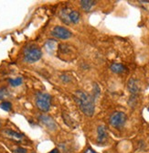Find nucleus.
I'll list each match as a JSON object with an SVG mask.
<instances>
[{
  "label": "nucleus",
  "mask_w": 149,
  "mask_h": 153,
  "mask_svg": "<svg viewBox=\"0 0 149 153\" xmlns=\"http://www.w3.org/2000/svg\"><path fill=\"white\" fill-rule=\"evenodd\" d=\"M73 98L75 102L78 104L80 109L83 111V113L88 117H91L94 114L95 110V105H94V98L91 94L78 90L74 93Z\"/></svg>",
  "instance_id": "1"
},
{
  "label": "nucleus",
  "mask_w": 149,
  "mask_h": 153,
  "mask_svg": "<svg viewBox=\"0 0 149 153\" xmlns=\"http://www.w3.org/2000/svg\"><path fill=\"white\" fill-rule=\"evenodd\" d=\"M41 56H42L41 50L35 45L28 46L24 50V60L27 62L30 63L36 62L41 59Z\"/></svg>",
  "instance_id": "2"
},
{
  "label": "nucleus",
  "mask_w": 149,
  "mask_h": 153,
  "mask_svg": "<svg viewBox=\"0 0 149 153\" xmlns=\"http://www.w3.org/2000/svg\"><path fill=\"white\" fill-rule=\"evenodd\" d=\"M60 18L66 24H77L80 19V14L73 9L63 8L60 12Z\"/></svg>",
  "instance_id": "3"
},
{
  "label": "nucleus",
  "mask_w": 149,
  "mask_h": 153,
  "mask_svg": "<svg viewBox=\"0 0 149 153\" xmlns=\"http://www.w3.org/2000/svg\"><path fill=\"white\" fill-rule=\"evenodd\" d=\"M36 105L39 110L48 112L51 105V96L49 94L38 93L36 97Z\"/></svg>",
  "instance_id": "4"
},
{
  "label": "nucleus",
  "mask_w": 149,
  "mask_h": 153,
  "mask_svg": "<svg viewBox=\"0 0 149 153\" xmlns=\"http://www.w3.org/2000/svg\"><path fill=\"white\" fill-rule=\"evenodd\" d=\"M126 119L127 117L124 112H114L110 117V124L115 128H121L124 127Z\"/></svg>",
  "instance_id": "5"
},
{
  "label": "nucleus",
  "mask_w": 149,
  "mask_h": 153,
  "mask_svg": "<svg viewBox=\"0 0 149 153\" xmlns=\"http://www.w3.org/2000/svg\"><path fill=\"white\" fill-rule=\"evenodd\" d=\"M51 35L57 39H70L72 36V32L69 30L66 29L64 27H61V26H57L54 27L51 31Z\"/></svg>",
  "instance_id": "6"
},
{
  "label": "nucleus",
  "mask_w": 149,
  "mask_h": 153,
  "mask_svg": "<svg viewBox=\"0 0 149 153\" xmlns=\"http://www.w3.org/2000/svg\"><path fill=\"white\" fill-rule=\"evenodd\" d=\"M39 120L43 123L44 126H46L49 130H56L57 129V124L55 123L49 116H46V115H41L39 116Z\"/></svg>",
  "instance_id": "7"
},
{
  "label": "nucleus",
  "mask_w": 149,
  "mask_h": 153,
  "mask_svg": "<svg viewBox=\"0 0 149 153\" xmlns=\"http://www.w3.org/2000/svg\"><path fill=\"white\" fill-rule=\"evenodd\" d=\"M58 54L59 55H64L62 60H66L67 56L71 58L72 55H73V50H72V46H69L67 44H61V45H60Z\"/></svg>",
  "instance_id": "8"
},
{
  "label": "nucleus",
  "mask_w": 149,
  "mask_h": 153,
  "mask_svg": "<svg viewBox=\"0 0 149 153\" xmlns=\"http://www.w3.org/2000/svg\"><path fill=\"white\" fill-rule=\"evenodd\" d=\"M127 86H128V90L130 91V93L132 94H134V95H136L140 92L139 83H138V82L136 80L134 79V78H132V79H130L128 81Z\"/></svg>",
  "instance_id": "9"
},
{
  "label": "nucleus",
  "mask_w": 149,
  "mask_h": 153,
  "mask_svg": "<svg viewBox=\"0 0 149 153\" xmlns=\"http://www.w3.org/2000/svg\"><path fill=\"white\" fill-rule=\"evenodd\" d=\"M108 137V133L104 126H100L97 128V141L99 143H103Z\"/></svg>",
  "instance_id": "10"
},
{
  "label": "nucleus",
  "mask_w": 149,
  "mask_h": 153,
  "mask_svg": "<svg viewBox=\"0 0 149 153\" xmlns=\"http://www.w3.org/2000/svg\"><path fill=\"white\" fill-rule=\"evenodd\" d=\"M3 133L5 134L6 137L11 138V140H13L18 141V140H21L22 138H23V135L22 134H20L18 132H16L14 130H11V129H6V130L3 131Z\"/></svg>",
  "instance_id": "11"
},
{
  "label": "nucleus",
  "mask_w": 149,
  "mask_h": 153,
  "mask_svg": "<svg viewBox=\"0 0 149 153\" xmlns=\"http://www.w3.org/2000/svg\"><path fill=\"white\" fill-rule=\"evenodd\" d=\"M96 2L95 1H92V0H82L80 1V7L84 11H90L93 6H95Z\"/></svg>",
  "instance_id": "12"
},
{
  "label": "nucleus",
  "mask_w": 149,
  "mask_h": 153,
  "mask_svg": "<svg viewBox=\"0 0 149 153\" xmlns=\"http://www.w3.org/2000/svg\"><path fill=\"white\" fill-rule=\"evenodd\" d=\"M111 71L115 74H123L126 71V68L121 63H113L110 67Z\"/></svg>",
  "instance_id": "13"
},
{
  "label": "nucleus",
  "mask_w": 149,
  "mask_h": 153,
  "mask_svg": "<svg viewBox=\"0 0 149 153\" xmlns=\"http://www.w3.org/2000/svg\"><path fill=\"white\" fill-rule=\"evenodd\" d=\"M56 45H57V41L53 40V39H49L45 43L44 47H45V50L49 53H52L54 51L56 50Z\"/></svg>",
  "instance_id": "14"
},
{
  "label": "nucleus",
  "mask_w": 149,
  "mask_h": 153,
  "mask_svg": "<svg viewBox=\"0 0 149 153\" xmlns=\"http://www.w3.org/2000/svg\"><path fill=\"white\" fill-rule=\"evenodd\" d=\"M10 85L13 86V87H17V86H19L22 85L23 82V80L21 77H18V78H15V79H9L8 80Z\"/></svg>",
  "instance_id": "15"
},
{
  "label": "nucleus",
  "mask_w": 149,
  "mask_h": 153,
  "mask_svg": "<svg viewBox=\"0 0 149 153\" xmlns=\"http://www.w3.org/2000/svg\"><path fill=\"white\" fill-rule=\"evenodd\" d=\"M0 107H1V109H3L4 111L9 112V111H11V109H12V105L8 101H4L0 104Z\"/></svg>",
  "instance_id": "16"
},
{
  "label": "nucleus",
  "mask_w": 149,
  "mask_h": 153,
  "mask_svg": "<svg viewBox=\"0 0 149 153\" xmlns=\"http://www.w3.org/2000/svg\"><path fill=\"white\" fill-rule=\"evenodd\" d=\"M7 95H8V91L6 87L0 88V99H4Z\"/></svg>",
  "instance_id": "17"
},
{
  "label": "nucleus",
  "mask_w": 149,
  "mask_h": 153,
  "mask_svg": "<svg viewBox=\"0 0 149 153\" xmlns=\"http://www.w3.org/2000/svg\"><path fill=\"white\" fill-rule=\"evenodd\" d=\"M15 152L16 153H26L27 150L25 149H23V148H17L16 150H15Z\"/></svg>",
  "instance_id": "18"
},
{
  "label": "nucleus",
  "mask_w": 149,
  "mask_h": 153,
  "mask_svg": "<svg viewBox=\"0 0 149 153\" xmlns=\"http://www.w3.org/2000/svg\"><path fill=\"white\" fill-rule=\"evenodd\" d=\"M61 79H62V81H64L66 82L70 81V77L67 76V75H61Z\"/></svg>",
  "instance_id": "19"
},
{
  "label": "nucleus",
  "mask_w": 149,
  "mask_h": 153,
  "mask_svg": "<svg viewBox=\"0 0 149 153\" xmlns=\"http://www.w3.org/2000/svg\"><path fill=\"white\" fill-rule=\"evenodd\" d=\"M84 153H97V152H95L94 150H92L91 149H87L84 151Z\"/></svg>",
  "instance_id": "20"
},
{
  "label": "nucleus",
  "mask_w": 149,
  "mask_h": 153,
  "mask_svg": "<svg viewBox=\"0 0 149 153\" xmlns=\"http://www.w3.org/2000/svg\"><path fill=\"white\" fill-rule=\"evenodd\" d=\"M49 153H59V149H54L51 151H49Z\"/></svg>",
  "instance_id": "21"
},
{
  "label": "nucleus",
  "mask_w": 149,
  "mask_h": 153,
  "mask_svg": "<svg viewBox=\"0 0 149 153\" xmlns=\"http://www.w3.org/2000/svg\"><path fill=\"white\" fill-rule=\"evenodd\" d=\"M0 126H1V123H0Z\"/></svg>",
  "instance_id": "22"
},
{
  "label": "nucleus",
  "mask_w": 149,
  "mask_h": 153,
  "mask_svg": "<svg viewBox=\"0 0 149 153\" xmlns=\"http://www.w3.org/2000/svg\"><path fill=\"white\" fill-rule=\"evenodd\" d=\"M148 111H149V107H148Z\"/></svg>",
  "instance_id": "23"
}]
</instances>
